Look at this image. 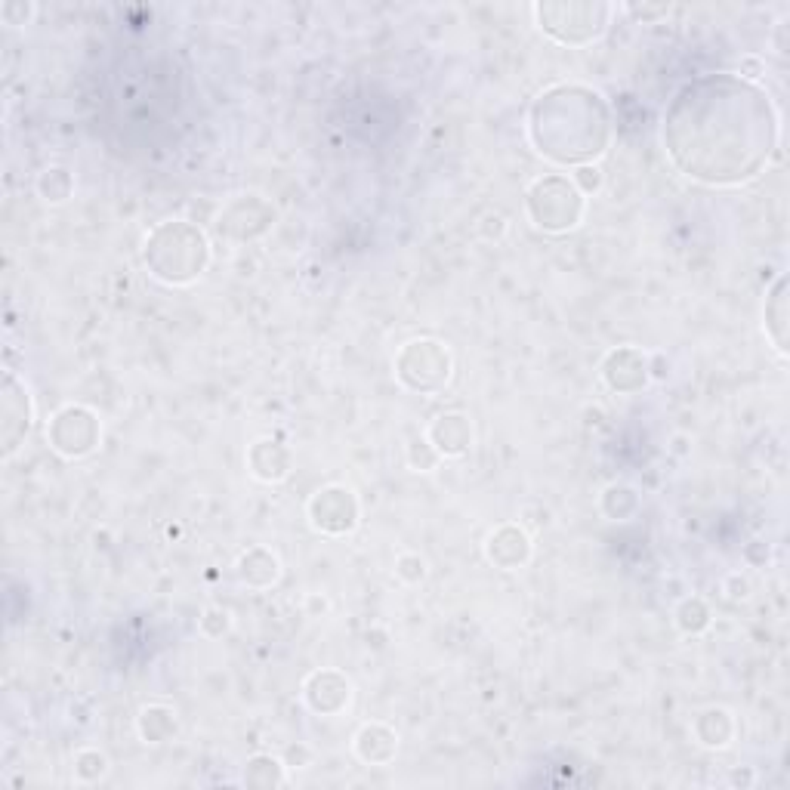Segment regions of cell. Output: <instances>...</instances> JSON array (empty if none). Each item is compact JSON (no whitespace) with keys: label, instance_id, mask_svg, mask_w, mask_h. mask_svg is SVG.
Returning <instances> with one entry per match:
<instances>
[{"label":"cell","instance_id":"8","mask_svg":"<svg viewBox=\"0 0 790 790\" xmlns=\"http://www.w3.org/2000/svg\"><path fill=\"white\" fill-rule=\"evenodd\" d=\"M676 624L682 633H701L707 624H710V612H707V605L701 599H689L686 605L679 608L676 612Z\"/></svg>","mask_w":790,"mask_h":790},{"label":"cell","instance_id":"5","mask_svg":"<svg viewBox=\"0 0 790 790\" xmlns=\"http://www.w3.org/2000/svg\"><path fill=\"white\" fill-rule=\"evenodd\" d=\"M429 445H433L439 454H448V457H454V454H463L466 448H470V442H473V429H470V423H466V417H460V414H445V417H439L436 423H433V429H429Z\"/></svg>","mask_w":790,"mask_h":790},{"label":"cell","instance_id":"4","mask_svg":"<svg viewBox=\"0 0 790 790\" xmlns=\"http://www.w3.org/2000/svg\"><path fill=\"white\" fill-rule=\"evenodd\" d=\"M485 553L494 565L500 568H519L528 562L531 556V541L528 534L516 525H500L497 531L488 534V544H485Z\"/></svg>","mask_w":790,"mask_h":790},{"label":"cell","instance_id":"2","mask_svg":"<svg viewBox=\"0 0 790 790\" xmlns=\"http://www.w3.org/2000/svg\"><path fill=\"white\" fill-rule=\"evenodd\" d=\"M309 519L318 531L325 534H346L358 522V507L355 497L346 488H325L312 497L309 504Z\"/></svg>","mask_w":790,"mask_h":790},{"label":"cell","instance_id":"6","mask_svg":"<svg viewBox=\"0 0 790 790\" xmlns=\"http://www.w3.org/2000/svg\"><path fill=\"white\" fill-rule=\"evenodd\" d=\"M784 325H787V309H784V278H778L775 291L766 303V331L775 343V349L784 355Z\"/></svg>","mask_w":790,"mask_h":790},{"label":"cell","instance_id":"1","mask_svg":"<svg viewBox=\"0 0 790 790\" xmlns=\"http://www.w3.org/2000/svg\"><path fill=\"white\" fill-rule=\"evenodd\" d=\"M528 213L537 229L547 232H565L578 226L584 217V195L578 186L568 183L562 176H547L541 183H534L528 192Z\"/></svg>","mask_w":790,"mask_h":790},{"label":"cell","instance_id":"10","mask_svg":"<svg viewBox=\"0 0 790 790\" xmlns=\"http://www.w3.org/2000/svg\"><path fill=\"white\" fill-rule=\"evenodd\" d=\"M574 186H578L581 195L599 192V186H602V170L599 167H590V164L578 167V170H574Z\"/></svg>","mask_w":790,"mask_h":790},{"label":"cell","instance_id":"7","mask_svg":"<svg viewBox=\"0 0 790 790\" xmlns=\"http://www.w3.org/2000/svg\"><path fill=\"white\" fill-rule=\"evenodd\" d=\"M38 189H41L44 201L62 204V201L71 195V176H68V170H62V167H47V170L41 173Z\"/></svg>","mask_w":790,"mask_h":790},{"label":"cell","instance_id":"3","mask_svg":"<svg viewBox=\"0 0 790 790\" xmlns=\"http://www.w3.org/2000/svg\"><path fill=\"white\" fill-rule=\"evenodd\" d=\"M99 423L90 411L75 408V426H71V411H59L53 417V448L65 457H84L96 448Z\"/></svg>","mask_w":790,"mask_h":790},{"label":"cell","instance_id":"9","mask_svg":"<svg viewBox=\"0 0 790 790\" xmlns=\"http://www.w3.org/2000/svg\"><path fill=\"white\" fill-rule=\"evenodd\" d=\"M395 574H399V578L408 581V584H417V581H423V574H426V562L420 556H414V553H405V556H399V562H395Z\"/></svg>","mask_w":790,"mask_h":790}]
</instances>
